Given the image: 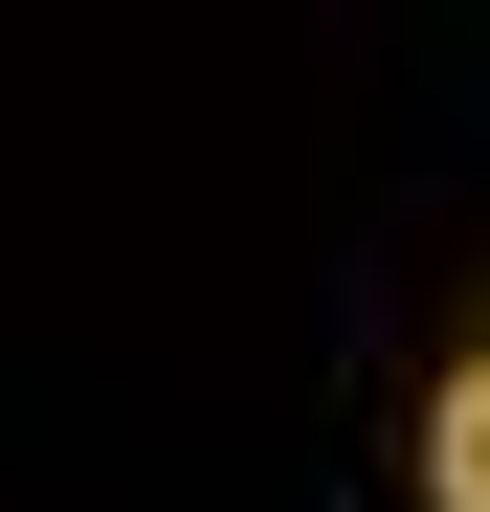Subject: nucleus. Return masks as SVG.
I'll return each mask as SVG.
<instances>
[{"label":"nucleus","instance_id":"obj_1","mask_svg":"<svg viewBox=\"0 0 490 512\" xmlns=\"http://www.w3.org/2000/svg\"><path fill=\"white\" fill-rule=\"evenodd\" d=\"M424 512H490V357L424 401Z\"/></svg>","mask_w":490,"mask_h":512}]
</instances>
